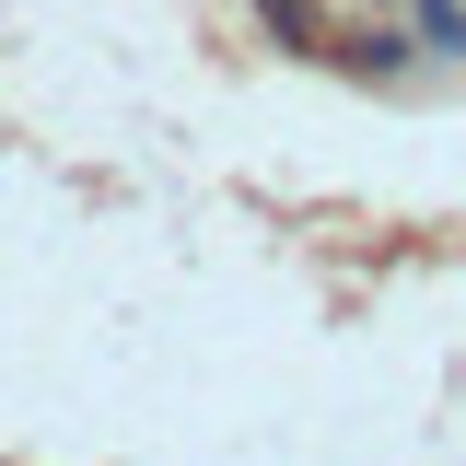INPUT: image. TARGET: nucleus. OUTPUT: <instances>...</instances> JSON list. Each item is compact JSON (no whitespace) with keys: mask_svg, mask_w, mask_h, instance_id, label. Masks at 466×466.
I'll return each mask as SVG.
<instances>
[{"mask_svg":"<svg viewBox=\"0 0 466 466\" xmlns=\"http://www.w3.org/2000/svg\"><path fill=\"white\" fill-rule=\"evenodd\" d=\"M420 35H431V47H455V58H466V0H420Z\"/></svg>","mask_w":466,"mask_h":466,"instance_id":"nucleus-1","label":"nucleus"}]
</instances>
